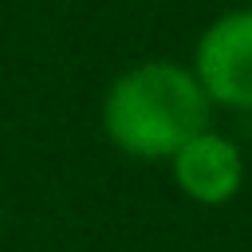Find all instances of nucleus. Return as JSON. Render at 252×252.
Segmentation results:
<instances>
[{"label":"nucleus","instance_id":"f257e3e1","mask_svg":"<svg viewBox=\"0 0 252 252\" xmlns=\"http://www.w3.org/2000/svg\"><path fill=\"white\" fill-rule=\"evenodd\" d=\"M209 98L189 67L146 59L118 71L102 94V134L138 161H169L189 138L209 130Z\"/></svg>","mask_w":252,"mask_h":252},{"label":"nucleus","instance_id":"7ed1b4c3","mask_svg":"<svg viewBox=\"0 0 252 252\" xmlns=\"http://www.w3.org/2000/svg\"><path fill=\"white\" fill-rule=\"evenodd\" d=\"M173 185L181 189V197H189L193 205L205 209H220L228 205L240 185H244V154L232 138L217 134L213 126L201 130L197 138H189L173 158Z\"/></svg>","mask_w":252,"mask_h":252},{"label":"nucleus","instance_id":"f03ea898","mask_svg":"<svg viewBox=\"0 0 252 252\" xmlns=\"http://www.w3.org/2000/svg\"><path fill=\"white\" fill-rule=\"evenodd\" d=\"M189 71L209 102L252 110V8L220 12L201 32Z\"/></svg>","mask_w":252,"mask_h":252}]
</instances>
